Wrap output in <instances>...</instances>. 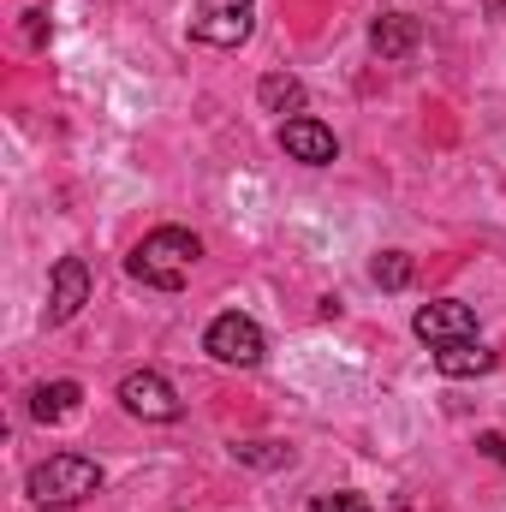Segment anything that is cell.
I'll list each match as a JSON object with an SVG mask.
<instances>
[{
  "mask_svg": "<svg viewBox=\"0 0 506 512\" xmlns=\"http://www.w3.org/2000/svg\"><path fill=\"white\" fill-rule=\"evenodd\" d=\"M197 262H203V239L185 233V227H155V233L126 256L131 280H143V286H155V292H179Z\"/></svg>",
  "mask_w": 506,
  "mask_h": 512,
  "instance_id": "6da1fadb",
  "label": "cell"
},
{
  "mask_svg": "<svg viewBox=\"0 0 506 512\" xmlns=\"http://www.w3.org/2000/svg\"><path fill=\"white\" fill-rule=\"evenodd\" d=\"M96 489H102V465L84 459V453H54V459H42V465L30 471V483H24V495H30L36 507H78V501H90Z\"/></svg>",
  "mask_w": 506,
  "mask_h": 512,
  "instance_id": "7a4b0ae2",
  "label": "cell"
},
{
  "mask_svg": "<svg viewBox=\"0 0 506 512\" xmlns=\"http://www.w3.org/2000/svg\"><path fill=\"white\" fill-rule=\"evenodd\" d=\"M203 352H209L215 364H227V370H256V364H262V352H268V340H262V328H256L251 316L227 310V316H215V322H209Z\"/></svg>",
  "mask_w": 506,
  "mask_h": 512,
  "instance_id": "3957f363",
  "label": "cell"
},
{
  "mask_svg": "<svg viewBox=\"0 0 506 512\" xmlns=\"http://www.w3.org/2000/svg\"><path fill=\"white\" fill-rule=\"evenodd\" d=\"M251 30H256V0H197V18H191L197 42L239 48V42H251Z\"/></svg>",
  "mask_w": 506,
  "mask_h": 512,
  "instance_id": "277c9868",
  "label": "cell"
},
{
  "mask_svg": "<svg viewBox=\"0 0 506 512\" xmlns=\"http://www.w3.org/2000/svg\"><path fill=\"white\" fill-rule=\"evenodd\" d=\"M411 334L423 346H459V340H477V310L459 304V298H435L411 316Z\"/></svg>",
  "mask_w": 506,
  "mask_h": 512,
  "instance_id": "5b68a950",
  "label": "cell"
},
{
  "mask_svg": "<svg viewBox=\"0 0 506 512\" xmlns=\"http://www.w3.org/2000/svg\"><path fill=\"white\" fill-rule=\"evenodd\" d=\"M120 405L131 417H143V423H173L179 417V393H173V382L161 370H131L120 382Z\"/></svg>",
  "mask_w": 506,
  "mask_h": 512,
  "instance_id": "8992f818",
  "label": "cell"
},
{
  "mask_svg": "<svg viewBox=\"0 0 506 512\" xmlns=\"http://www.w3.org/2000/svg\"><path fill=\"white\" fill-rule=\"evenodd\" d=\"M84 304H90V262L84 256H60L54 280H48V328H66Z\"/></svg>",
  "mask_w": 506,
  "mask_h": 512,
  "instance_id": "52a82bcc",
  "label": "cell"
},
{
  "mask_svg": "<svg viewBox=\"0 0 506 512\" xmlns=\"http://www.w3.org/2000/svg\"><path fill=\"white\" fill-rule=\"evenodd\" d=\"M280 149H286L292 161H304V167H328V161L340 155L334 131L322 126V120H310V114H292V120L280 126Z\"/></svg>",
  "mask_w": 506,
  "mask_h": 512,
  "instance_id": "ba28073f",
  "label": "cell"
},
{
  "mask_svg": "<svg viewBox=\"0 0 506 512\" xmlns=\"http://www.w3.org/2000/svg\"><path fill=\"white\" fill-rule=\"evenodd\" d=\"M435 370L447 382H465V376H489L495 370V352L483 340H459V346H435Z\"/></svg>",
  "mask_w": 506,
  "mask_h": 512,
  "instance_id": "9c48e42d",
  "label": "cell"
},
{
  "mask_svg": "<svg viewBox=\"0 0 506 512\" xmlns=\"http://www.w3.org/2000/svg\"><path fill=\"white\" fill-rule=\"evenodd\" d=\"M417 18L411 12H381L376 24H370V48H376L381 60H405L411 48H417Z\"/></svg>",
  "mask_w": 506,
  "mask_h": 512,
  "instance_id": "30bf717a",
  "label": "cell"
},
{
  "mask_svg": "<svg viewBox=\"0 0 506 512\" xmlns=\"http://www.w3.org/2000/svg\"><path fill=\"white\" fill-rule=\"evenodd\" d=\"M78 399H84L78 382H42L30 393V417H36V423H66V417L78 411Z\"/></svg>",
  "mask_w": 506,
  "mask_h": 512,
  "instance_id": "8fae6325",
  "label": "cell"
},
{
  "mask_svg": "<svg viewBox=\"0 0 506 512\" xmlns=\"http://www.w3.org/2000/svg\"><path fill=\"white\" fill-rule=\"evenodd\" d=\"M256 102H262V114H298L304 108V84L292 72H268L256 84Z\"/></svg>",
  "mask_w": 506,
  "mask_h": 512,
  "instance_id": "7c38bea8",
  "label": "cell"
},
{
  "mask_svg": "<svg viewBox=\"0 0 506 512\" xmlns=\"http://www.w3.org/2000/svg\"><path fill=\"white\" fill-rule=\"evenodd\" d=\"M411 274H417V262H411L405 251H381L376 262H370V280H376L381 292H405Z\"/></svg>",
  "mask_w": 506,
  "mask_h": 512,
  "instance_id": "4fadbf2b",
  "label": "cell"
},
{
  "mask_svg": "<svg viewBox=\"0 0 506 512\" xmlns=\"http://www.w3.org/2000/svg\"><path fill=\"white\" fill-rule=\"evenodd\" d=\"M233 459L239 465H286L292 453L286 447H268V441H251V447H233Z\"/></svg>",
  "mask_w": 506,
  "mask_h": 512,
  "instance_id": "5bb4252c",
  "label": "cell"
},
{
  "mask_svg": "<svg viewBox=\"0 0 506 512\" xmlns=\"http://www.w3.org/2000/svg\"><path fill=\"white\" fill-rule=\"evenodd\" d=\"M310 512H370V501H364V495H352V489H340V495H316Z\"/></svg>",
  "mask_w": 506,
  "mask_h": 512,
  "instance_id": "9a60e30c",
  "label": "cell"
},
{
  "mask_svg": "<svg viewBox=\"0 0 506 512\" xmlns=\"http://www.w3.org/2000/svg\"><path fill=\"white\" fill-rule=\"evenodd\" d=\"M477 447H483L495 465H506V435H495V429H489V435H477Z\"/></svg>",
  "mask_w": 506,
  "mask_h": 512,
  "instance_id": "2e32d148",
  "label": "cell"
},
{
  "mask_svg": "<svg viewBox=\"0 0 506 512\" xmlns=\"http://www.w3.org/2000/svg\"><path fill=\"white\" fill-rule=\"evenodd\" d=\"M24 18H30V24H24V36L42 48V42H48V24H42V12H24Z\"/></svg>",
  "mask_w": 506,
  "mask_h": 512,
  "instance_id": "e0dca14e",
  "label": "cell"
}]
</instances>
